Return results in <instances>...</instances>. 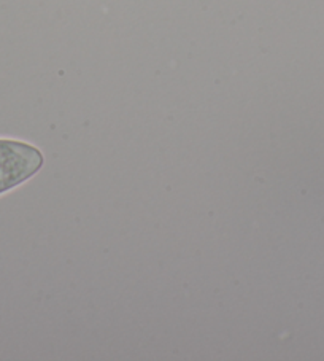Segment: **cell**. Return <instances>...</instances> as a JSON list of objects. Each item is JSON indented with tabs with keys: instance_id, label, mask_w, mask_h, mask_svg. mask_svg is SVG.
Masks as SVG:
<instances>
[{
	"instance_id": "obj_1",
	"label": "cell",
	"mask_w": 324,
	"mask_h": 361,
	"mask_svg": "<svg viewBox=\"0 0 324 361\" xmlns=\"http://www.w3.org/2000/svg\"><path fill=\"white\" fill-rule=\"evenodd\" d=\"M45 164L39 147L29 142L0 137V196L37 176Z\"/></svg>"
}]
</instances>
